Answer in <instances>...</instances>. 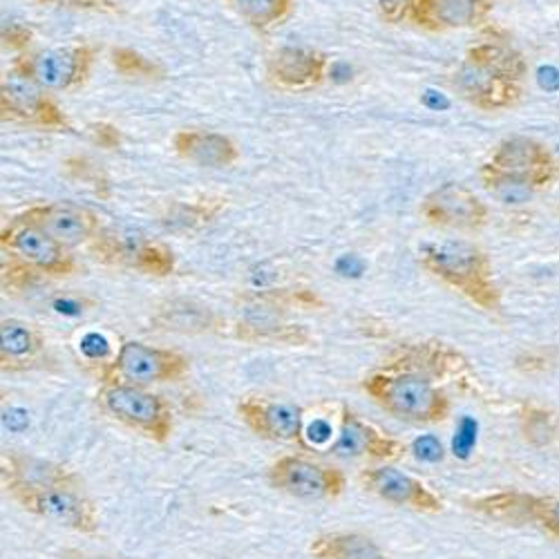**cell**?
<instances>
[{"label": "cell", "instance_id": "obj_1", "mask_svg": "<svg viewBox=\"0 0 559 559\" xmlns=\"http://www.w3.org/2000/svg\"><path fill=\"white\" fill-rule=\"evenodd\" d=\"M463 362V356L443 343H403L369 371L360 390L401 421L441 424L452 403L437 381Z\"/></svg>", "mask_w": 559, "mask_h": 559}, {"label": "cell", "instance_id": "obj_2", "mask_svg": "<svg viewBox=\"0 0 559 559\" xmlns=\"http://www.w3.org/2000/svg\"><path fill=\"white\" fill-rule=\"evenodd\" d=\"M421 264L432 277L484 311H501V289L495 269L484 249L468 240H441L424 245L418 251Z\"/></svg>", "mask_w": 559, "mask_h": 559}, {"label": "cell", "instance_id": "obj_3", "mask_svg": "<svg viewBox=\"0 0 559 559\" xmlns=\"http://www.w3.org/2000/svg\"><path fill=\"white\" fill-rule=\"evenodd\" d=\"M0 249L10 260V269L3 266V280L10 277V287L16 289L29 287L36 280L68 277L79 271L72 251L23 215L12 217L0 230Z\"/></svg>", "mask_w": 559, "mask_h": 559}, {"label": "cell", "instance_id": "obj_4", "mask_svg": "<svg viewBox=\"0 0 559 559\" xmlns=\"http://www.w3.org/2000/svg\"><path fill=\"white\" fill-rule=\"evenodd\" d=\"M191 371V362L181 352L155 347L144 341H123L108 362L97 371L102 385L151 388L177 383Z\"/></svg>", "mask_w": 559, "mask_h": 559}, {"label": "cell", "instance_id": "obj_5", "mask_svg": "<svg viewBox=\"0 0 559 559\" xmlns=\"http://www.w3.org/2000/svg\"><path fill=\"white\" fill-rule=\"evenodd\" d=\"M97 405L117 424L155 443H166L173 437L175 412L162 394L148 388L102 385L97 392Z\"/></svg>", "mask_w": 559, "mask_h": 559}, {"label": "cell", "instance_id": "obj_6", "mask_svg": "<svg viewBox=\"0 0 559 559\" xmlns=\"http://www.w3.org/2000/svg\"><path fill=\"white\" fill-rule=\"evenodd\" d=\"M99 48L92 43H68L45 50H27L12 59L10 68L29 76L48 92H68L87 83Z\"/></svg>", "mask_w": 559, "mask_h": 559}, {"label": "cell", "instance_id": "obj_7", "mask_svg": "<svg viewBox=\"0 0 559 559\" xmlns=\"http://www.w3.org/2000/svg\"><path fill=\"white\" fill-rule=\"evenodd\" d=\"M273 490L302 501H334L345 495L347 477L332 463L305 454L277 456L266 471Z\"/></svg>", "mask_w": 559, "mask_h": 559}, {"label": "cell", "instance_id": "obj_8", "mask_svg": "<svg viewBox=\"0 0 559 559\" xmlns=\"http://www.w3.org/2000/svg\"><path fill=\"white\" fill-rule=\"evenodd\" d=\"M0 119L52 132L72 130L70 117L50 97V92L12 68L0 81Z\"/></svg>", "mask_w": 559, "mask_h": 559}, {"label": "cell", "instance_id": "obj_9", "mask_svg": "<svg viewBox=\"0 0 559 559\" xmlns=\"http://www.w3.org/2000/svg\"><path fill=\"white\" fill-rule=\"evenodd\" d=\"M450 85L463 102L484 112L515 108L524 97V81H518L471 55H465L459 68L450 74Z\"/></svg>", "mask_w": 559, "mask_h": 559}, {"label": "cell", "instance_id": "obj_10", "mask_svg": "<svg viewBox=\"0 0 559 559\" xmlns=\"http://www.w3.org/2000/svg\"><path fill=\"white\" fill-rule=\"evenodd\" d=\"M236 414L255 437L264 441L307 448V414L305 407L294 401L245 394L236 405Z\"/></svg>", "mask_w": 559, "mask_h": 559}, {"label": "cell", "instance_id": "obj_11", "mask_svg": "<svg viewBox=\"0 0 559 559\" xmlns=\"http://www.w3.org/2000/svg\"><path fill=\"white\" fill-rule=\"evenodd\" d=\"M10 497L29 515L55 522L74 533L92 535L99 531V510L81 492V488L55 486L16 490Z\"/></svg>", "mask_w": 559, "mask_h": 559}, {"label": "cell", "instance_id": "obj_12", "mask_svg": "<svg viewBox=\"0 0 559 559\" xmlns=\"http://www.w3.org/2000/svg\"><path fill=\"white\" fill-rule=\"evenodd\" d=\"M488 164L539 193L559 181V159L531 136H506L495 146Z\"/></svg>", "mask_w": 559, "mask_h": 559}, {"label": "cell", "instance_id": "obj_13", "mask_svg": "<svg viewBox=\"0 0 559 559\" xmlns=\"http://www.w3.org/2000/svg\"><path fill=\"white\" fill-rule=\"evenodd\" d=\"M328 452L341 459H367L377 463H394L405 456L407 445L385 435L379 426H374L352 407L341 405L336 435L328 445Z\"/></svg>", "mask_w": 559, "mask_h": 559}, {"label": "cell", "instance_id": "obj_14", "mask_svg": "<svg viewBox=\"0 0 559 559\" xmlns=\"http://www.w3.org/2000/svg\"><path fill=\"white\" fill-rule=\"evenodd\" d=\"M90 249L97 260L106 264L134 269L144 275L168 277L175 271L173 251L166 245L146 240L142 236H126V233L102 230L99 238L90 245Z\"/></svg>", "mask_w": 559, "mask_h": 559}, {"label": "cell", "instance_id": "obj_15", "mask_svg": "<svg viewBox=\"0 0 559 559\" xmlns=\"http://www.w3.org/2000/svg\"><path fill=\"white\" fill-rule=\"evenodd\" d=\"M360 486L388 503L409 508L424 515H437L443 510V499L418 477L396 468L392 463L369 465L358 475Z\"/></svg>", "mask_w": 559, "mask_h": 559}, {"label": "cell", "instance_id": "obj_16", "mask_svg": "<svg viewBox=\"0 0 559 559\" xmlns=\"http://www.w3.org/2000/svg\"><path fill=\"white\" fill-rule=\"evenodd\" d=\"M492 10L495 0H405V21L435 34L481 29Z\"/></svg>", "mask_w": 559, "mask_h": 559}, {"label": "cell", "instance_id": "obj_17", "mask_svg": "<svg viewBox=\"0 0 559 559\" xmlns=\"http://www.w3.org/2000/svg\"><path fill=\"white\" fill-rule=\"evenodd\" d=\"M421 217L439 228L452 230H481L490 219V209L481 202L471 189L448 181L432 193H428L421 202Z\"/></svg>", "mask_w": 559, "mask_h": 559}, {"label": "cell", "instance_id": "obj_18", "mask_svg": "<svg viewBox=\"0 0 559 559\" xmlns=\"http://www.w3.org/2000/svg\"><path fill=\"white\" fill-rule=\"evenodd\" d=\"M21 215L40 226L45 233H50L59 245H63L70 251L83 245L90 247L104 230L99 215L95 211L72 202L34 204Z\"/></svg>", "mask_w": 559, "mask_h": 559}, {"label": "cell", "instance_id": "obj_19", "mask_svg": "<svg viewBox=\"0 0 559 559\" xmlns=\"http://www.w3.org/2000/svg\"><path fill=\"white\" fill-rule=\"evenodd\" d=\"M0 484H3L8 495L16 490H36L55 486L81 488L79 475L72 468H68V465L14 450H5L0 454Z\"/></svg>", "mask_w": 559, "mask_h": 559}, {"label": "cell", "instance_id": "obj_20", "mask_svg": "<svg viewBox=\"0 0 559 559\" xmlns=\"http://www.w3.org/2000/svg\"><path fill=\"white\" fill-rule=\"evenodd\" d=\"M330 57L313 48H287L275 50L266 59V79L275 90L283 92H309L328 79Z\"/></svg>", "mask_w": 559, "mask_h": 559}, {"label": "cell", "instance_id": "obj_21", "mask_svg": "<svg viewBox=\"0 0 559 559\" xmlns=\"http://www.w3.org/2000/svg\"><path fill=\"white\" fill-rule=\"evenodd\" d=\"M170 144L177 157L202 168H230L240 162L238 144L222 132L183 128L173 134Z\"/></svg>", "mask_w": 559, "mask_h": 559}, {"label": "cell", "instance_id": "obj_22", "mask_svg": "<svg viewBox=\"0 0 559 559\" xmlns=\"http://www.w3.org/2000/svg\"><path fill=\"white\" fill-rule=\"evenodd\" d=\"M233 336L247 343H283V345H309L311 334L302 324H292L285 320V311H277L264 305H255L253 309L230 328Z\"/></svg>", "mask_w": 559, "mask_h": 559}, {"label": "cell", "instance_id": "obj_23", "mask_svg": "<svg viewBox=\"0 0 559 559\" xmlns=\"http://www.w3.org/2000/svg\"><path fill=\"white\" fill-rule=\"evenodd\" d=\"M45 352V336L32 322L21 318L0 320V369L25 371L34 367Z\"/></svg>", "mask_w": 559, "mask_h": 559}, {"label": "cell", "instance_id": "obj_24", "mask_svg": "<svg viewBox=\"0 0 559 559\" xmlns=\"http://www.w3.org/2000/svg\"><path fill=\"white\" fill-rule=\"evenodd\" d=\"M153 324L157 330L177 334H213L226 330L224 318L195 302H168L159 307Z\"/></svg>", "mask_w": 559, "mask_h": 559}, {"label": "cell", "instance_id": "obj_25", "mask_svg": "<svg viewBox=\"0 0 559 559\" xmlns=\"http://www.w3.org/2000/svg\"><path fill=\"white\" fill-rule=\"evenodd\" d=\"M309 555L313 559H390L388 552L365 533L336 531L311 539Z\"/></svg>", "mask_w": 559, "mask_h": 559}, {"label": "cell", "instance_id": "obj_26", "mask_svg": "<svg viewBox=\"0 0 559 559\" xmlns=\"http://www.w3.org/2000/svg\"><path fill=\"white\" fill-rule=\"evenodd\" d=\"M226 3L258 34H269L285 25L296 10V0H226Z\"/></svg>", "mask_w": 559, "mask_h": 559}, {"label": "cell", "instance_id": "obj_27", "mask_svg": "<svg viewBox=\"0 0 559 559\" xmlns=\"http://www.w3.org/2000/svg\"><path fill=\"white\" fill-rule=\"evenodd\" d=\"M226 209L224 198H204L193 202H179L175 204L162 224L170 230H198L213 222Z\"/></svg>", "mask_w": 559, "mask_h": 559}, {"label": "cell", "instance_id": "obj_28", "mask_svg": "<svg viewBox=\"0 0 559 559\" xmlns=\"http://www.w3.org/2000/svg\"><path fill=\"white\" fill-rule=\"evenodd\" d=\"M479 179L484 183V189L495 198L499 200L501 204H508V206H518V204H526L535 191H531L528 186L510 179L508 175L495 170L488 162L479 166Z\"/></svg>", "mask_w": 559, "mask_h": 559}, {"label": "cell", "instance_id": "obj_29", "mask_svg": "<svg viewBox=\"0 0 559 559\" xmlns=\"http://www.w3.org/2000/svg\"><path fill=\"white\" fill-rule=\"evenodd\" d=\"M112 66L119 74L128 79H139V81H162L166 76L164 68L155 63L153 59L144 57L142 52H136L132 48H117L112 50Z\"/></svg>", "mask_w": 559, "mask_h": 559}, {"label": "cell", "instance_id": "obj_30", "mask_svg": "<svg viewBox=\"0 0 559 559\" xmlns=\"http://www.w3.org/2000/svg\"><path fill=\"white\" fill-rule=\"evenodd\" d=\"M85 136L90 139L92 144L106 148V151H115L121 148L123 144V134L117 126L108 123V121H95V123H87L85 126Z\"/></svg>", "mask_w": 559, "mask_h": 559}, {"label": "cell", "instance_id": "obj_31", "mask_svg": "<svg viewBox=\"0 0 559 559\" xmlns=\"http://www.w3.org/2000/svg\"><path fill=\"white\" fill-rule=\"evenodd\" d=\"M36 3L52 5V8H68V10H83V12H99V14L121 12L119 0H36Z\"/></svg>", "mask_w": 559, "mask_h": 559}, {"label": "cell", "instance_id": "obj_32", "mask_svg": "<svg viewBox=\"0 0 559 559\" xmlns=\"http://www.w3.org/2000/svg\"><path fill=\"white\" fill-rule=\"evenodd\" d=\"M0 34H3V45H5V48L14 50L16 55L32 50L29 48L32 40H34L32 27H27L23 23H5L3 32H0Z\"/></svg>", "mask_w": 559, "mask_h": 559}, {"label": "cell", "instance_id": "obj_33", "mask_svg": "<svg viewBox=\"0 0 559 559\" xmlns=\"http://www.w3.org/2000/svg\"><path fill=\"white\" fill-rule=\"evenodd\" d=\"M533 518L559 537V499L537 501V506H533Z\"/></svg>", "mask_w": 559, "mask_h": 559}, {"label": "cell", "instance_id": "obj_34", "mask_svg": "<svg viewBox=\"0 0 559 559\" xmlns=\"http://www.w3.org/2000/svg\"><path fill=\"white\" fill-rule=\"evenodd\" d=\"M95 305H97V300H92V298H87V296H68V294L59 296V298L52 302L55 311L66 313V316H79V313H83V311H90Z\"/></svg>", "mask_w": 559, "mask_h": 559}, {"label": "cell", "instance_id": "obj_35", "mask_svg": "<svg viewBox=\"0 0 559 559\" xmlns=\"http://www.w3.org/2000/svg\"><path fill=\"white\" fill-rule=\"evenodd\" d=\"M557 211H559V209H557Z\"/></svg>", "mask_w": 559, "mask_h": 559}]
</instances>
